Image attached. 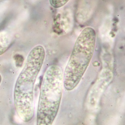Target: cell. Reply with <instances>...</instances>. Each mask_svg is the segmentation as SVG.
<instances>
[{"instance_id":"cell-6","label":"cell","mask_w":125,"mask_h":125,"mask_svg":"<svg viewBox=\"0 0 125 125\" xmlns=\"http://www.w3.org/2000/svg\"><path fill=\"white\" fill-rule=\"evenodd\" d=\"M2 76H1V74H0V84L1 81H2Z\"/></svg>"},{"instance_id":"cell-4","label":"cell","mask_w":125,"mask_h":125,"mask_svg":"<svg viewBox=\"0 0 125 125\" xmlns=\"http://www.w3.org/2000/svg\"><path fill=\"white\" fill-rule=\"evenodd\" d=\"M11 38L6 31L0 32V55L6 52L11 43Z\"/></svg>"},{"instance_id":"cell-2","label":"cell","mask_w":125,"mask_h":125,"mask_svg":"<svg viewBox=\"0 0 125 125\" xmlns=\"http://www.w3.org/2000/svg\"><path fill=\"white\" fill-rule=\"evenodd\" d=\"M63 86V74L57 65H51L44 74L40 90L37 125H52L58 112Z\"/></svg>"},{"instance_id":"cell-1","label":"cell","mask_w":125,"mask_h":125,"mask_svg":"<svg viewBox=\"0 0 125 125\" xmlns=\"http://www.w3.org/2000/svg\"><path fill=\"white\" fill-rule=\"evenodd\" d=\"M45 55L44 48L41 45L31 50L15 86V107L18 115L24 122L31 121L34 115V85Z\"/></svg>"},{"instance_id":"cell-5","label":"cell","mask_w":125,"mask_h":125,"mask_svg":"<svg viewBox=\"0 0 125 125\" xmlns=\"http://www.w3.org/2000/svg\"><path fill=\"white\" fill-rule=\"evenodd\" d=\"M50 3L52 6L56 8L61 7L64 6L68 2V0H50Z\"/></svg>"},{"instance_id":"cell-3","label":"cell","mask_w":125,"mask_h":125,"mask_svg":"<svg viewBox=\"0 0 125 125\" xmlns=\"http://www.w3.org/2000/svg\"><path fill=\"white\" fill-rule=\"evenodd\" d=\"M96 33L92 27L84 28L75 42L63 74V86L73 90L81 81L95 51Z\"/></svg>"}]
</instances>
